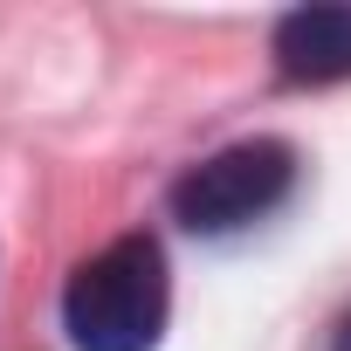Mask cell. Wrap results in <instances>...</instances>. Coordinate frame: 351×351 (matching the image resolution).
I'll use <instances>...</instances> for the list:
<instances>
[{
	"instance_id": "1",
	"label": "cell",
	"mask_w": 351,
	"mask_h": 351,
	"mask_svg": "<svg viewBox=\"0 0 351 351\" xmlns=\"http://www.w3.org/2000/svg\"><path fill=\"white\" fill-rule=\"evenodd\" d=\"M165 248L152 234H124L104 255H90L62 289V324L76 351H152L165 330Z\"/></svg>"
},
{
	"instance_id": "2",
	"label": "cell",
	"mask_w": 351,
	"mask_h": 351,
	"mask_svg": "<svg viewBox=\"0 0 351 351\" xmlns=\"http://www.w3.org/2000/svg\"><path fill=\"white\" fill-rule=\"evenodd\" d=\"M296 186V152L282 138H248L228 145L172 180V221L193 234H234L262 214H276Z\"/></svg>"
},
{
	"instance_id": "3",
	"label": "cell",
	"mask_w": 351,
	"mask_h": 351,
	"mask_svg": "<svg viewBox=\"0 0 351 351\" xmlns=\"http://www.w3.org/2000/svg\"><path fill=\"white\" fill-rule=\"evenodd\" d=\"M276 76L296 90H324L351 76V8H296L276 21Z\"/></svg>"
},
{
	"instance_id": "4",
	"label": "cell",
	"mask_w": 351,
	"mask_h": 351,
	"mask_svg": "<svg viewBox=\"0 0 351 351\" xmlns=\"http://www.w3.org/2000/svg\"><path fill=\"white\" fill-rule=\"evenodd\" d=\"M330 351H351V310L337 317V337H330Z\"/></svg>"
}]
</instances>
